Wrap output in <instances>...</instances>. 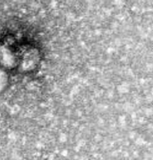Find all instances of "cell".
Wrapping results in <instances>:
<instances>
[{"label":"cell","mask_w":153,"mask_h":160,"mask_svg":"<svg viewBox=\"0 0 153 160\" xmlns=\"http://www.w3.org/2000/svg\"><path fill=\"white\" fill-rule=\"evenodd\" d=\"M42 56L37 41L25 35L8 33L0 39V67L5 70L32 72L38 68Z\"/></svg>","instance_id":"obj_1"}]
</instances>
